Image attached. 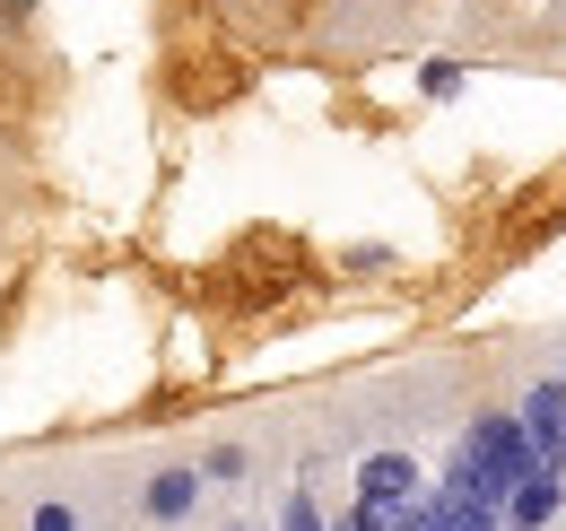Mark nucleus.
<instances>
[{"label":"nucleus","instance_id":"obj_5","mask_svg":"<svg viewBox=\"0 0 566 531\" xmlns=\"http://www.w3.org/2000/svg\"><path fill=\"white\" fill-rule=\"evenodd\" d=\"M35 531H71V506H35Z\"/></svg>","mask_w":566,"mask_h":531},{"label":"nucleus","instance_id":"obj_2","mask_svg":"<svg viewBox=\"0 0 566 531\" xmlns=\"http://www.w3.org/2000/svg\"><path fill=\"white\" fill-rule=\"evenodd\" d=\"M357 497H419V470H410V454H375V462L357 470Z\"/></svg>","mask_w":566,"mask_h":531},{"label":"nucleus","instance_id":"obj_1","mask_svg":"<svg viewBox=\"0 0 566 531\" xmlns=\"http://www.w3.org/2000/svg\"><path fill=\"white\" fill-rule=\"evenodd\" d=\"M558 506H566V488H558V462H532L523 479H514V488H505V506H496V514H505L514 531H541L549 514H558Z\"/></svg>","mask_w":566,"mask_h":531},{"label":"nucleus","instance_id":"obj_3","mask_svg":"<svg viewBox=\"0 0 566 531\" xmlns=\"http://www.w3.org/2000/svg\"><path fill=\"white\" fill-rule=\"evenodd\" d=\"M192 506H201V479H192V470H166V479L148 488V514H157V523H184Z\"/></svg>","mask_w":566,"mask_h":531},{"label":"nucleus","instance_id":"obj_4","mask_svg":"<svg viewBox=\"0 0 566 531\" xmlns=\"http://www.w3.org/2000/svg\"><path fill=\"white\" fill-rule=\"evenodd\" d=\"M287 531H323V514H314V497H287Z\"/></svg>","mask_w":566,"mask_h":531}]
</instances>
